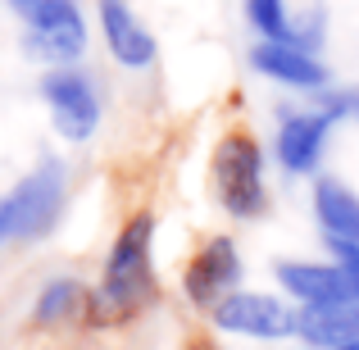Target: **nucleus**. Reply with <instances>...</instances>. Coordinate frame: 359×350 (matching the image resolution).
I'll list each match as a JSON object with an SVG mask.
<instances>
[{
    "mask_svg": "<svg viewBox=\"0 0 359 350\" xmlns=\"http://www.w3.org/2000/svg\"><path fill=\"white\" fill-rule=\"evenodd\" d=\"M155 214L137 210L128 214V223L114 232L100 264V278L91 287L87 300V328L105 332V328L137 323L141 314H150L159 300V273H155Z\"/></svg>",
    "mask_w": 359,
    "mask_h": 350,
    "instance_id": "f257e3e1",
    "label": "nucleus"
},
{
    "mask_svg": "<svg viewBox=\"0 0 359 350\" xmlns=\"http://www.w3.org/2000/svg\"><path fill=\"white\" fill-rule=\"evenodd\" d=\"M210 187L228 219L255 223L269 214V155L255 132L232 128L219 137L210 155Z\"/></svg>",
    "mask_w": 359,
    "mask_h": 350,
    "instance_id": "f03ea898",
    "label": "nucleus"
},
{
    "mask_svg": "<svg viewBox=\"0 0 359 350\" xmlns=\"http://www.w3.org/2000/svg\"><path fill=\"white\" fill-rule=\"evenodd\" d=\"M69 210V168L46 155L0 196V245L5 241H41L60 228Z\"/></svg>",
    "mask_w": 359,
    "mask_h": 350,
    "instance_id": "7ed1b4c3",
    "label": "nucleus"
},
{
    "mask_svg": "<svg viewBox=\"0 0 359 350\" xmlns=\"http://www.w3.org/2000/svg\"><path fill=\"white\" fill-rule=\"evenodd\" d=\"M41 100L50 109V123L69 146H82L100 132L105 123V96H100V82L91 78L82 64L69 69H46L41 78Z\"/></svg>",
    "mask_w": 359,
    "mask_h": 350,
    "instance_id": "20e7f679",
    "label": "nucleus"
},
{
    "mask_svg": "<svg viewBox=\"0 0 359 350\" xmlns=\"http://www.w3.org/2000/svg\"><path fill=\"white\" fill-rule=\"evenodd\" d=\"M210 323L228 337H245V342H291V337H300V305L282 291L241 287L210 309Z\"/></svg>",
    "mask_w": 359,
    "mask_h": 350,
    "instance_id": "39448f33",
    "label": "nucleus"
},
{
    "mask_svg": "<svg viewBox=\"0 0 359 350\" xmlns=\"http://www.w3.org/2000/svg\"><path fill=\"white\" fill-rule=\"evenodd\" d=\"M91 46V23L78 0H46L32 14H23V51L41 60L46 69L82 64Z\"/></svg>",
    "mask_w": 359,
    "mask_h": 350,
    "instance_id": "423d86ee",
    "label": "nucleus"
},
{
    "mask_svg": "<svg viewBox=\"0 0 359 350\" xmlns=\"http://www.w3.org/2000/svg\"><path fill=\"white\" fill-rule=\"evenodd\" d=\"M241 278H245L241 245L232 241L228 232L205 236V241L191 250L187 269H182V296H187V305H191V309L210 314L219 300H228L232 291H241Z\"/></svg>",
    "mask_w": 359,
    "mask_h": 350,
    "instance_id": "0eeeda50",
    "label": "nucleus"
},
{
    "mask_svg": "<svg viewBox=\"0 0 359 350\" xmlns=\"http://www.w3.org/2000/svg\"><path fill=\"white\" fill-rule=\"evenodd\" d=\"M337 123L323 114L318 105L305 109H282L278 132H273V159L287 177H318L327 155V141H332Z\"/></svg>",
    "mask_w": 359,
    "mask_h": 350,
    "instance_id": "6e6552de",
    "label": "nucleus"
},
{
    "mask_svg": "<svg viewBox=\"0 0 359 350\" xmlns=\"http://www.w3.org/2000/svg\"><path fill=\"white\" fill-rule=\"evenodd\" d=\"M96 27L100 41H105L109 60L128 73H146L159 55L155 32L146 27V18L128 5V0H96Z\"/></svg>",
    "mask_w": 359,
    "mask_h": 350,
    "instance_id": "1a4fd4ad",
    "label": "nucleus"
},
{
    "mask_svg": "<svg viewBox=\"0 0 359 350\" xmlns=\"http://www.w3.org/2000/svg\"><path fill=\"white\" fill-rule=\"evenodd\" d=\"M250 69L259 78H269L273 87L305 91V96H318V91L332 87V73L318 60V51H305L296 41H255L250 46Z\"/></svg>",
    "mask_w": 359,
    "mask_h": 350,
    "instance_id": "9d476101",
    "label": "nucleus"
},
{
    "mask_svg": "<svg viewBox=\"0 0 359 350\" xmlns=\"http://www.w3.org/2000/svg\"><path fill=\"white\" fill-rule=\"evenodd\" d=\"M273 278H278L282 296L296 300L300 309L341 305V300L355 296L341 260H278V264H273Z\"/></svg>",
    "mask_w": 359,
    "mask_h": 350,
    "instance_id": "9b49d317",
    "label": "nucleus"
},
{
    "mask_svg": "<svg viewBox=\"0 0 359 350\" xmlns=\"http://www.w3.org/2000/svg\"><path fill=\"white\" fill-rule=\"evenodd\" d=\"M309 210H314L318 236L327 241L332 255H346L359 245V191L355 187H346L332 173H318L314 191H309Z\"/></svg>",
    "mask_w": 359,
    "mask_h": 350,
    "instance_id": "f8f14e48",
    "label": "nucleus"
},
{
    "mask_svg": "<svg viewBox=\"0 0 359 350\" xmlns=\"http://www.w3.org/2000/svg\"><path fill=\"white\" fill-rule=\"evenodd\" d=\"M87 300H91L87 282L60 273V278H50L41 291H36V300H32V328L55 332V328H69V323H87Z\"/></svg>",
    "mask_w": 359,
    "mask_h": 350,
    "instance_id": "ddd939ff",
    "label": "nucleus"
},
{
    "mask_svg": "<svg viewBox=\"0 0 359 350\" xmlns=\"http://www.w3.org/2000/svg\"><path fill=\"white\" fill-rule=\"evenodd\" d=\"M359 337V296L341 300V305H323V309H300V342L314 350H332L341 342Z\"/></svg>",
    "mask_w": 359,
    "mask_h": 350,
    "instance_id": "4468645a",
    "label": "nucleus"
},
{
    "mask_svg": "<svg viewBox=\"0 0 359 350\" xmlns=\"http://www.w3.org/2000/svg\"><path fill=\"white\" fill-rule=\"evenodd\" d=\"M291 14L296 9L287 0H245V23L259 41H282L291 32Z\"/></svg>",
    "mask_w": 359,
    "mask_h": 350,
    "instance_id": "2eb2a0df",
    "label": "nucleus"
},
{
    "mask_svg": "<svg viewBox=\"0 0 359 350\" xmlns=\"http://www.w3.org/2000/svg\"><path fill=\"white\" fill-rule=\"evenodd\" d=\"M282 41H296V46H305V51H318V46L327 41V14L318 5L296 9V14H291V32L282 36Z\"/></svg>",
    "mask_w": 359,
    "mask_h": 350,
    "instance_id": "dca6fc26",
    "label": "nucleus"
},
{
    "mask_svg": "<svg viewBox=\"0 0 359 350\" xmlns=\"http://www.w3.org/2000/svg\"><path fill=\"white\" fill-rule=\"evenodd\" d=\"M314 105L332 123H351V119H359V87H327L314 96Z\"/></svg>",
    "mask_w": 359,
    "mask_h": 350,
    "instance_id": "f3484780",
    "label": "nucleus"
},
{
    "mask_svg": "<svg viewBox=\"0 0 359 350\" xmlns=\"http://www.w3.org/2000/svg\"><path fill=\"white\" fill-rule=\"evenodd\" d=\"M332 260H341L346 278H351V287H355V296H359V245H355V250H346V255H332Z\"/></svg>",
    "mask_w": 359,
    "mask_h": 350,
    "instance_id": "a211bd4d",
    "label": "nucleus"
},
{
    "mask_svg": "<svg viewBox=\"0 0 359 350\" xmlns=\"http://www.w3.org/2000/svg\"><path fill=\"white\" fill-rule=\"evenodd\" d=\"M9 5H14V14H18V18H23V14H32V9H36V5H46V0H9Z\"/></svg>",
    "mask_w": 359,
    "mask_h": 350,
    "instance_id": "6ab92c4d",
    "label": "nucleus"
},
{
    "mask_svg": "<svg viewBox=\"0 0 359 350\" xmlns=\"http://www.w3.org/2000/svg\"><path fill=\"white\" fill-rule=\"evenodd\" d=\"M187 350H219V346H214L210 337H196V342H187Z\"/></svg>",
    "mask_w": 359,
    "mask_h": 350,
    "instance_id": "aec40b11",
    "label": "nucleus"
},
{
    "mask_svg": "<svg viewBox=\"0 0 359 350\" xmlns=\"http://www.w3.org/2000/svg\"><path fill=\"white\" fill-rule=\"evenodd\" d=\"M332 350H359V337H351V342H341V346H332Z\"/></svg>",
    "mask_w": 359,
    "mask_h": 350,
    "instance_id": "412c9836",
    "label": "nucleus"
}]
</instances>
